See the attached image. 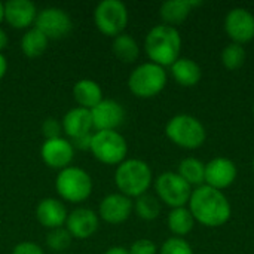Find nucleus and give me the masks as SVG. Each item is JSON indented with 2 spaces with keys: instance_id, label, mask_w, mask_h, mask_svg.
<instances>
[{
  "instance_id": "412c9836",
  "label": "nucleus",
  "mask_w": 254,
  "mask_h": 254,
  "mask_svg": "<svg viewBox=\"0 0 254 254\" xmlns=\"http://www.w3.org/2000/svg\"><path fill=\"white\" fill-rule=\"evenodd\" d=\"M73 97L79 107L91 110L103 100V91L95 80L80 79L73 86Z\"/></svg>"
},
{
  "instance_id": "cd10ccee",
  "label": "nucleus",
  "mask_w": 254,
  "mask_h": 254,
  "mask_svg": "<svg viewBox=\"0 0 254 254\" xmlns=\"http://www.w3.org/2000/svg\"><path fill=\"white\" fill-rule=\"evenodd\" d=\"M246 49L243 45L240 43H234L231 42L229 45L225 46V49L222 51V63L228 70H238L244 65L246 63Z\"/></svg>"
},
{
  "instance_id": "6ab92c4d",
  "label": "nucleus",
  "mask_w": 254,
  "mask_h": 254,
  "mask_svg": "<svg viewBox=\"0 0 254 254\" xmlns=\"http://www.w3.org/2000/svg\"><path fill=\"white\" fill-rule=\"evenodd\" d=\"M61 125H63V131L65 132V135L71 140L86 135V134H92V129H94L91 112L83 107L70 109L64 115Z\"/></svg>"
},
{
  "instance_id": "f257e3e1",
  "label": "nucleus",
  "mask_w": 254,
  "mask_h": 254,
  "mask_svg": "<svg viewBox=\"0 0 254 254\" xmlns=\"http://www.w3.org/2000/svg\"><path fill=\"white\" fill-rule=\"evenodd\" d=\"M189 211L192 213L195 222L208 228L223 226L229 222L232 214L231 204L225 193L207 185L198 186L192 190Z\"/></svg>"
},
{
  "instance_id": "2f4dec72",
  "label": "nucleus",
  "mask_w": 254,
  "mask_h": 254,
  "mask_svg": "<svg viewBox=\"0 0 254 254\" xmlns=\"http://www.w3.org/2000/svg\"><path fill=\"white\" fill-rule=\"evenodd\" d=\"M129 254H156L158 253V247L153 241L147 240V238H141L137 240L131 244V247L128 249Z\"/></svg>"
},
{
  "instance_id": "2eb2a0df",
  "label": "nucleus",
  "mask_w": 254,
  "mask_h": 254,
  "mask_svg": "<svg viewBox=\"0 0 254 254\" xmlns=\"http://www.w3.org/2000/svg\"><path fill=\"white\" fill-rule=\"evenodd\" d=\"M238 176L237 165L223 156L211 159L205 164V185L217 190L229 188Z\"/></svg>"
},
{
  "instance_id": "7c9ffc66",
  "label": "nucleus",
  "mask_w": 254,
  "mask_h": 254,
  "mask_svg": "<svg viewBox=\"0 0 254 254\" xmlns=\"http://www.w3.org/2000/svg\"><path fill=\"white\" fill-rule=\"evenodd\" d=\"M61 132H63V125L55 118H46L42 122V134H43L45 140L58 138V137H61Z\"/></svg>"
},
{
  "instance_id": "6e6552de",
  "label": "nucleus",
  "mask_w": 254,
  "mask_h": 254,
  "mask_svg": "<svg viewBox=\"0 0 254 254\" xmlns=\"http://www.w3.org/2000/svg\"><path fill=\"white\" fill-rule=\"evenodd\" d=\"M128 18V9L121 0H103L94 9V22L104 36L116 37L122 34Z\"/></svg>"
},
{
  "instance_id": "7ed1b4c3",
  "label": "nucleus",
  "mask_w": 254,
  "mask_h": 254,
  "mask_svg": "<svg viewBox=\"0 0 254 254\" xmlns=\"http://www.w3.org/2000/svg\"><path fill=\"white\" fill-rule=\"evenodd\" d=\"M153 180L152 170L147 162L141 159H125L116 167L115 185L119 193L128 198H138L147 193Z\"/></svg>"
},
{
  "instance_id": "a211bd4d",
  "label": "nucleus",
  "mask_w": 254,
  "mask_h": 254,
  "mask_svg": "<svg viewBox=\"0 0 254 254\" xmlns=\"http://www.w3.org/2000/svg\"><path fill=\"white\" fill-rule=\"evenodd\" d=\"M36 16V4L30 0H9L4 3V21L13 28H28L34 24Z\"/></svg>"
},
{
  "instance_id": "c85d7f7f",
  "label": "nucleus",
  "mask_w": 254,
  "mask_h": 254,
  "mask_svg": "<svg viewBox=\"0 0 254 254\" xmlns=\"http://www.w3.org/2000/svg\"><path fill=\"white\" fill-rule=\"evenodd\" d=\"M71 240H73V237L65 229V226L51 229L46 234V246H48V249H51L52 252H57V253L63 254V252H65L71 246Z\"/></svg>"
},
{
  "instance_id": "393cba45",
  "label": "nucleus",
  "mask_w": 254,
  "mask_h": 254,
  "mask_svg": "<svg viewBox=\"0 0 254 254\" xmlns=\"http://www.w3.org/2000/svg\"><path fill=\"white\" fill-rule=\"evenodd\" d=\"M49 39L36 27L27 30L21 37V51L28 58H37L45 54Z\"/></svg>"
},
{
  "instance_id": "473e14b6",
  "label": "nucleus",
  "mask_w": 254,
  "mask_h": 254,
  "mask_svg": "<svg viewBox=\"0 0 254 254\" xmlns=\"http://www.w3.org/2000/svg\"><path fill=\"white\" fill-rule=\"evenodd\" d=\"M12 254H45V250L31 241H22L16 244L12 250Z\"/></svg>"
},
{
  "instance_id": "9d476101",
  "label": "nucleus",
  "mask_w": 254,
  "mask_h": 254,
  "mask_svg": "<svg viewBox=\"0 0 254 254\" xmlns=\"http://www.w3.org/2000/svg\"><path fill=\"white\" fill-rule=\"evenodd\" d=\"M34 27L40 30L48 39H63L71 31L73 22L64 9L52 6L37 12Z\"/></svg>"
},
{
  "instance_id": "c756f323",
  "label": "nucleus",
  "mask_w": 254,
  "mask_h": 254,
  "mask_svg": "<svg viewBox=\"0 0 254 254\" xmlns=\"http://www.w3.org/2000/svg\"><path fill=\"white\" fill-rule=\"evenodd\" d=\"M161 254H193V250L186 240L173 237L162 244Z\"/></svg>"
},
{
  "instance_id": "4c0bfd02",
  "label": "nucleus",
  "mask_w": 254,
  "mask_h": 254,
  "mask_svg": "<svg viewBox=\"0 0 254 254\" xmlns=\"http://www.w3.org/2000/svg\"><path fill=\"white\" fill-rule=\"evenodd\" d=\"M4 19V3L0 1V22Z\"/></svg>"
},
{
  "instance_id": "e433bc0d",
  "label": "nucleus",
  "mask_w": 254,
  "mask_h": 254,
  "mask_svg": "<svg viewBox=\"0 0 254 254\" xmlns=\"http://www.w3.org/2000/svg\"><path fill=\"white\" fill-rule=\"evenodd\" d=\"M103 254H129V252H128V249H125V247L116 246V247H110L109 250H106Z\"/></svg>"
},
{
  "instance_id": "f3484780",
  "label": "nucleus",
  "mask_w": 254,
  "mask_h": 254,
  "mask_svg": "<svg viewBox=\"0 0 254 254\" xmlns=\"http://www.w3.org/2000/svg\"><path fill=\"white\" fill-rule=\"evenodd\" d=\"M67 216L65 205L57 198H43L36 207V219L48 231L65 226Z\"/></svg>"
},
{
  "instance_id": "9b49d317",
  "label": "nucleus",
  "mask_w": 254,
  "mask_h": 254,
  "mask_svg": "<svg viewBox=\"0 0 254 254\" xmlns=\"http://www.w3.org/2000/svg\"><path fill=\"white\" fill-rule=\"evenodd\" d=\"M225 30L234 43L244 45L254 39V15L244 7H234L225 18Z\"/></svg>"
},
{
  "instance_id": "ea45409f",
  "label": "nucleus",
  "mask_w": 254,
  "mask_h": 254,
  "mask_svg": "<svg viewBox=\"0 0 254 254\" xmlns=\"http://www.w3.org/2000/svg\"><path fill=\"white\" fill-rule=\"evenodd\" d=\"M253 171H254V161H253Z\"/></svg>"
},
{
  "instance_id": "f8f14e48",
  "label": "nucleus",
  "mask_w": 254,
  "mask_h": 254,
  "mask_svg": "<svg viewBox=\"0 0 254 254\" xmlns=\"http://www.w3.org/2000/svg\"><path fill=\"white\" fill-rule=\"evenodd\" d=\"M94 129L97 131H116L125 121V110L116 100H101L94 109L89 110Z\"/></svg>"
},
{
  "instance_id": "20e7f679",
  "label": "nucleus",
  "mask_w": 254,
  "mask_h": 254,
  "mask_svg": "<svg viewBox=\"0 0 254 254\" xmlns=\"http://www.w3.org/2000/svg\"><path fill=\"white\" fill-rule=\"evenodd\" d=\"M165 134L176 146L189 150L201 147L207 140V131L202 122L186 113L173 116L165 125Z\"/></svg>"
},
{
  "instance_id": "a878e982",
  "label": "nucleus",
  "mask_w": 254,
  "mask_h": 254,
  "mask_svg": "<svg viewBox=\"0 0 254 254\" xmlns=\"http://www.w3.org/2000/svg\"><path fill=\"white\" fill-rule=\"evenodd\" d=\"M179 174L190 186L198 188L205 185V164L196 158H185L179 164Z\"/></svg>"
},
{
  "instance_id": "4be33fe9",
  "label": "nucleus",
  "mask_w": 254,
  "mask_h": 254,
  "mask_svg": "<svg viewBox=\"0 0 254 254\" xmlns=\"http://www.w3.org/2000/svg\"><path fill=\"white\" fill-rule=\"evenodd\" d=\"M171 74L179 85L190 88V86H195L201 80L202 71H201V67L193 60L180 57L171 65Z\"/></svg>"
},
{
  "instance_id": "423d86ee",
  "label": "nucleus",
  "mask_w": 254,
  "mask_h": 254,
  "mask_svg": "<svg viewBox=\"0 0 254 254\" xmlns=\"http://www.w3.org/2000/svg\"><path fill=\"white\" fill-rule=\"evenodd\" d=\"M167 80L165 68L149 61L137 65L131 71L128 77V88L138 98H152L164 91Z\"/></svg>"
},
{
  "instance_id": "c9c22d12",
  "label": "nucleus",
  "mask_w": 254,
  "mask_h": 254,
  "mask_svg": "<svg viewBox=\"0 0 254 254\" xmlns=\"http://www.w3.org/2000/svg\"><path fill=\"white\" fill-rule=\"evenodd\" d=\"M6 71H7V60L3 54H0V80L4 77Z\"/></svg>"
},
{
  "instance_id": "b1692460",
  "label": "nucleus",
  "mask_w": 254,
  "mask_h": 254,
  "mask_svg": "<svg viewBox=\"0 0 254 254\" xmlns=\"http://www.w3.org/2000/svg\"><path fill=\"white\" fill-rule=\"evenodd\" d=\"M168 229L179 238L186 237L195 226V219L189 208L180 207V208H171L168 219H167Z\"/></svg>"
},
{
  "instance_id": "1a4fd4ad",
  "label": "nucleus",
  "mask_w": 254,
  "mask_h": 254,
  "mask_svg": "<svg viewBox=\"0 0 254 254\" xmlns=\"http://www.w3.org/2000/svg\"><path fill=\"white\" fill-rule=\"evenodd\" d=\"M155 190L158 199L171 208H180L189 204L192 186L179 174L173 171L162 173L155 180Z\"/></svg>"
},
{
  "instance_id": "5701e85b",
  "label": "nucleus",
  "mask_w": 254,
  "mask_h": 254,
  "mask_svg": "<svg viewBox=\"0 0 254 254\" xmlns=\"http://www.w3.org/2000/svg\"><path fill=\"white\" fill-rule=\"evenodd\" d=\"M112 51L119 61L127 63V64L134 63L140 55V46L137 40L131 34H127V33H122L113 37Z\"/></svg>"
},
{
  "instance_id": "f03ea898",
  "label": "nucleus",
  "mask_w": 254,
  "mask_h": 254,
  "mask_svg": "<svg viewBox=\"0 0 254 254\" xmlns=\"http://www.w3.org/2000/svg\"><path fill=\"white\" fill-rule=\"evenodd\" d=\"M144 51L150 63L171 67L180 58L182 36L176 27L167 24L155 25L144 39Z\"/></svg>"
},
{
  "instance_id": "f704fd0d",
  "label": "nucleus",
  "mask_w": 254,
  "mask_h": 254,
  "mask_svg": "<svg viewBox=\"0 0 254 254\" xmlns=\"http://www.w3.org/2000/svg\"><path fill=\"white\" fill-rule=\"evenodd\" d=\"M7 43H9V37H7V33L3 30V28H0V54L6 49V46H7Z\"/></svg>"
},
{
  "instance_id": "ddd939ff",
  "label": "nucleus",
  "mask_w": 254,
  "mask_h": 254,
  "mask_svg": "<svg viewBox=\"0 0 254 254\" xmlns=\"http://www.w3.org/2000/svg\"><path fill=\"white\" fill-rule=\"evenodd\" d=\"M40 156L48 167L61 171L70 167L74 158V147L71 141L64 137L45 140L40 147Z\"/></svg>"
},
{
  "instance_id": "aec40b11",
  "label": "nucleus",
  "mask_w": 254,
  "mask_h": 254,
  "mask_svg": "<svg viewBox=\"0 0 254 254\" xmlns=\"http://www.w3.org/2000/svg\"><path fill=\"white\" fill-rule=\"evenodd\" d=\"M201 0H167L159 7V16L167 25H177L182 24L193 7L201 6Z\"/></svg>"
},
{
  "instance_id": "39448f33",
  "label": "nucleus",
  "mask_w": 254,
  "mask_h": 254,
  "mask_svg": "<svg viewBox=\"0 0 254 254\" xmlns=\"http://www.w3.org/2000/svg\"><path fill=\"white\" fill-rule=\"evenodd\" d=\"M94 189L92 177L79 167H67L58 171L55 179V190L61 199L79 204L86 201Z\"/></svg>"
},
{
  "instance_id": "0eeeda50",
  "label": "nucleus",
  "mask_w": 254,
  "mask_h": 254,
  "mask_svg": "<svg viewBox=\"0 0 254 254\" xmlns=\"http://www.w3.org/2000/svg\"><path fill=\"white\" fill-rule=\"evenodd\" d=\"M89 152L103 164L119 165L127 159L128 143L118 131H95L92 132Z\"/></svg>"
},
{
  "instance_id": "bb28decb",
  "label": "nucleus",
  "mask_w": 254,
  "mask_h": 254,
  "mask_svg": "<svg viewBox=\"0 0 254 254\" xmlns=\"http://www.w3.org/2000/svg\"><path fill=\"white\" fill-rule=\"evenodd\" d=\"M134 210L140 219L150 222V220H155L161 214V201L153 195L144 193L135 198Z\"/></svg>"
},
{
  "instance_id": "dca6fc26",
  "label": "nucleus",
  "mask_w": 254,
  "mask_h": 254,
  "mask_svg": "<svg viewBox=\"0 0 254 254\" xmlns=\"http://www.w3.org/2000/svg\"><path fill=\"white\" fill-rule=\"evenodd\" d=\"M65 229L76 240H88L98 229V214L86 207H80L68 213Z\"/></svg>"
},
{
  "instance_id": "72a5a7b5",
  "label": "nucleus",
  "mask_w": 254,
  "mask_h": 254,
  "mask_svg": "<svg viewBox=\"0 0 254 254\" xmlns=\"http://www.w3.org/2000/svg\"><path fill=\"white\" fill-rule=\"evenodd\" d=\"M91 140H92V134H86L82 137H77L74 140H71V144L74 149L79 150H89L91 149Z\"/></svg>"
},
{
  "instance_id": "4468645a",
  "label": "nucleus",
  "mask_w": 254,
  "mask_h": 254,
  "mask_svg": "<svg viewBox=\"0 0 254 254\" xmlns=\"http://www.w3.org/2000/svg\"><path fill=\"white\" fill-rule=\"evenodd\" d=\"M134 210L131 198L122 193H110L104 196L98 207V216L110 225H121L127 222Z\"/></svg>"
},
{
  "instance_id": "58836bf2",
  "label": "nucleus",
  "mask_w": 254,
  "mask_h": 254,
  "mask_svg": "<svg viewBox=\"0 0 254 254\" xmlns=\"http://www.w3.org/2000/svg\"><path fill=\"white\" fill-rule=\"evenodd\" d=\"M253 116H254V104H253Z\"/></svg>"
}]
</instances>
